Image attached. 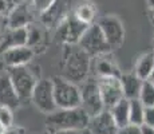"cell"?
Masks as SVG:
<instances>
[{"mask_svg": "<svg viewBox=\"0 0 154 134\" xmlns=\"http://www.w3.org/2000/svg\"><path fill=\"white\" fill-rule=\"evenodd\" d=\"M64 78L71 82H83L91 67V56L78 44H64L62 59Z\"/></svg>", "mask_w": 154, "mask_h": 134, "instance_id": "6da1fadb", "label": "cell"}, {"mask_svg": "<svg viewBox=\"0 0 154 134\" xmlns=\"http://www.w3.org/2000/svg\"><path fill=\"white\" fill-rule=\"evenodd\" d=\"M87 113L81 106L72 109H56L54 113L47 115L46 127L47 132H59V130L85 129L88 123Z\"/></svg>", "mask_w": 154, "mask_h": 134, "instance_id": "7a4b0ae2", "label": "cell"}, {"mask_svg": "<svg viewBox=\"0 0 154 134\" xmlns=\"http://www.w3.org/2000/svg\"><path fill=\"white\" fill-rule=\"evenodd\" d=\"M40 67L39 66H31V62L24 66H15V67H7L8 76L12 82L16 94L19 97L20 102L31 101L32 90L38 80L40 79Z\"/></svg>", "mask_w": 154, "mask_h": 134, "instance_id": "3957f363", "label": "cell"}, {"mask_svg": "<svg viewBox=\"0 0 154 134\" xmlns=\"http://www.w3.org/2000/svg\"><path fill=\"white\" fill-rule=\"evenodd\" d=\"M52 91L58 109H72L81 106V89L64 76H52Z\"/></svg>", "mask_w": 154, "mask_h": 134, "instance_id": "277c9868", "label": "cell"}, {"mask_svg": "<svg viewBox=\"0 0 154 134\" xmlns=\"http://www.w3.org/2000/svg\"><path fill=\"white\" fill-rule=\"evenodd\" d=\"M78 44L83 51H86L91 58L100 54L111 52L110 46L107 44L105 36H103L102 31H100L98 23H93L85 30V32L82 34L81 39L78 40Z\"/></svg>", "mask_w": 154, "mask_h": 134, "instance_id": "5b68a950", "label": "cell"}, {"mask_svg": "<svg viewBox=\"0 0 154 134\" xmlns=\"http://www.w3.org/2000/svg\"><path fill=\"white\" fill-rule=\"evenodd\" d=\"M90 24H85L70 11L55 28V36L64 44H76L82 34Z\"/></svg>", "mask_w": 154, "mask_h": 134, "instance_id": "8992f818", "label": "cell"}, {"mask_svg": "<svg viewBox=\"0 0 154 134\" xmlns=\"http://www.w3.org/2000/svg\"><path fill=\"white\" fill-rule=\"evenodd\" d=\"M31 101L34 102L35 107L43 114L48 115L54 113L58 107H56L55 99H54V91H52V82L50 79L40 78L38 83L35 85L34 90H32Z\"/></svg>", "mask_w": 154, "mask_h": 134, "instance_id": "52a82bcc", "label": "cell"}, {"mask_svg": "<svg viewBox=\"0 0 154 134\" xmlns=\"http://www.w3.org/2000/svg\"><path fill=\"white\" fill-rule=\"evenodd\" d=\"M98 26L105 36L107 44L111 50L118 48L125 40V27L123 23L117 15H105L102 19H99Z\"/></svg>", "mask_w": 154, "mask_h": 134, "instance_id": "ba28073f", "label": "cell"}, {"mask_svg": "<svg viewBox=\"0 0 154 134\" xmlns=\"http://www.w3.org/2000/svg\"><path fill=\"white\" fill-rule=\"evenodd\" d=\"M81 107L87 113L88 117H93L105 110L97 80L90 79L83 82L81 87Z\"/></svg>", "mask_w": 154, "mask_h": 134, "instance_id": "9c48e42d", "label": "cell"}, {"mask_svg": "<svg viewBox=\"0 0 154 134\" xmlns=\"http://www.w3.org/2000/svg\"><path fill=\"white\" fill-rule=\"evenodd\" d=\"M35 10L32 8L29 0H19L14 4L10 12L5 15L7 28H20L34 22Z\"/></svg>", "mask_w": 154, "mask_h": 134, "instance_id": "30bf717a", "label": "cell"}, {"mask_svg": "<svg viewBox=\"0 0 154 134\" xmlns=\"http://www.w3.org/2000/svg\"><path fill=\"white\" fill-rule=\"evenodd\" d=\"M97 82H98L99 93H100V97H102L105 109H110L119 99L125 98L123 97V91H122L119 78L106 76V78H99Z\"/></svg>", "mask_w": 154, "mask_h": 134, "instance_id": "8fae6325", "label": "cell"}, {"mask_svg": "<svg viewBox=\"0 0 154 134\" xmlns=\"http://www.w3.org/2000/svg\"><path fill=\"white\" fill-rule=\"evenodd\" d=\"M71 11V0H55L47 10L40 12V22L47 28H56L60 20Z\"/></svg>", "mask_w": 154, "mask_h": 134, "instance_id": "7c38bea8", "label": "cell"}, {"mask_svg": "<svg viewBox=\"0 0 154 134\" xmlns=\"http://www.w3.org/2000/svg\"><path fill=\"white\" fill-rule=\"evenodd\" d=\"M34 55H35V51L28 46L11 47V48H7L3 52H0V58H2L5 68L28 64L29 62H32Z\"/></svg>", "mask_w": 154, "mask_h": 134, "instance_id": "4fadbf2b", "label": "cell"}, {"mask_svg": "<svg viewBox=\"0 0 154 134\" xmlns=\"http://www.w3.org/2000/svg\"><path fill=\"white\" fill-rule=\"evenodd\" d=\"M87 129L91 134H117L118 126L107 109L88 118Z\"/></svg>", "mask_w": 154, "mask_h": 134, "instance_id": "5bb4252c", "label": "cell"}, {"mask_svg": "<svg viewBox=\"0 0 154 134\" xmlns=\"http://www.w3.org/2000/svg\"><path fill=\"white\" fill-rule=\"evenodd\" d=\"M22 102L16 94L12 82L8 76L7 71L0 73V106H8L11 109H17Z\"/></svg>", "mask_w": 154, "mask_h": 134, "instance_id": "9a60e30c", "label": "cell"}, {"mask_svg": "<svg viewBox=\"0 0 154 134\" xmlns=\"http://www.w3.org/2000/svg\"><path fill=\"white\" fill-rule=\"evenodd\" d=\"M95 62H94V70H95L97 75L99 78H106V76H115L119 78L121 76V70L118 67L115 59L110 55V52L100 54V55L94 56Z\"/></svg>", "mask_w": 154, "mask_h": 134, "instance_id": "2e32d148", "label": "cell"}, {"mask_svg": "<svg viewBox=\"0 0 154 134\" xmlns=\"http://www.w3.org/2000/svg\"><path fill=\"white\" fill-rule=\"evenodd\" d=\"M16 46H27V30L20 28H5L0 34V52Z\"/></svg>", "mask_w": 154, "mask_h": 134, "instance_id": "e0dca14e", "label": "cell"}, {"mask_svg": "<svg viewBox=\"0 0 154 134\" xmlns=\"http://www.w3.org/2000/svg\"><path fill=\"white\" fill-rule=\"evenodd\" d=\"M72 14L85 24H93L98 16V7L91 0H82L72 10Z\"/></svg>", "mask_w": 154, "mask_h": 134, "instance_id": "ac0fdd59", "label": "cell"}, {"mask_svg": "<svg viewBox=\"0 0 154 134\" xmlns=\"http://www.w3.org/2000/svg\"><path fill=\"white\" fill-rule=\"evenodd\" d=\"M119 82L122 86L123 97L127 99H133V98H138L142 85V79L138 78L134 73H126L121 74Z\"/></svg>", "mask_w": 154, "mask_h": 134, "instance_id": "d6986e66", "label": "cell"}, {"mask_svg": "<svg viewBox=\"0 0 154 134\" xmlns=\"http://www.w3.org/2000/svg\"><path fill=\"white\" fill-rule=\"evenodd\" d=\"M107 110L111 113L112 118H114L118 127L130 123L129 122V99H127V98L119 99L115 105H112L110 109H107Z\"/></svg>", "mask_w": 154, "mask_h": 134, "instance_id": "ffe728a7", "label": "cell"}, {"mask_svg": "<svg viewBox=\"0 0 154 134\" xmlns=\"http://www.w3.org/2000/svg\"><path fill=\"white\" fill-rule=\"evenodd\" d=\"M154 68V56L153 52H146L143 55H141L138 58L137 63H135V68H134V74L141 78L142 80L147 79L150 75V73Z\"/></svg>", "mask_w": 154, "mask_h": 134, "instance_id": "44dd1931", "label": "cell"}, {"mask_svg": "<svg viewBox=\"0 0 154 134\" xmlns=\"http://www.w3.org/2000/svg\"><path fill=\"white\" fill-rule=\"evenodd\" d=\"M143 111L145 106L138 98L129 99V122L135 125L143 123Z\"/></svg>", "mask_w": 154, "mask_h": 134, "instance_id": "7402d4cb", "label": "cell"}, {"mask_svg": "<svg viewBox=\"0 0 154 134\" xmlns=\"http://www.w3.org/2000/svg\"><path fill=\"white\" fill-rule=\"evenodd\" d=\"M26 30H27V46L34 50L35 47L39 46L43 42V38H44L43 30L42 27L35 24L34 22L26 26Z\"/></svg>", "mask_w": 154, "mask_h": 134, "instance_id": "603a6c76", "label": "cell"}, {"mask_svg": "<svg viewBox=\"0 0 154 134\" xmlns=\"http://www.w3.org/2000/svg\"><path fill=\"white\" fill-rule=\"evenodd\" d=\"M138 99L141 101L142 105H143L145 107L146 106H154V85L150 82V80H147V79L142 80Z\"/></svg>", "mask_w": 154, "mask_h": 134, "instance_id": "cb8c5ba5", "label": "cell"}, {"mask_svg": "<svg viewBox=\"0 0 154 134\" xmlns=\"http://www.w3.org/2000/svg\"><path fill=\"white\" fill-rule=\"evenodd\" d=\"M0 125L4 129L14 125V109L8 106H0Z\"/></svg>", "mask_w": 154, "mask_h": 134, "instance_id": "d4e9b609", "label": "cell"}, {"mask_svg": "<svg viewBox=\"0 0 154 134\" xmlns=\"http://www.w3.org/2000/svg\"><path fill=\"white\" fill-rule=\"evenodd\" d=\"M54 2L55 0H29L32 8H34L35 12H38V14H40V12H43L44 10H47Z\"/></svg>", "mask_w": 154, "mask_h": 134, "instance_id": "484cf974", "label": "cell"}, {"mask_svg": "<svg viewBox=\"0 0 154 134\" xmlns=\"http://www.w3.org/2000/svg\"><path fill=\"white\" fill-rule=\"evenodd\" d=\"M117 134H141V125L127 123L125 126L118 127Z\"/></svg>", "mask_w": 154, "mask_h": 134, "instance_id": "4316f807", "label": "cell"}, {"mask_svg": "<svg viewBox=\"0 0 154 134\" xmlns=\"http://www.w3.org/2000/svg\"><path fill=\"white\" fill-rule=\"evenodd\" d=\"M146 126L154 127V106H146L143 111V123Z\"/></svg>", "mask_w": 154, "mask_h": 134, "instance_id": "83f0119b", "label": "cell"}, {"mask_svg": "<svg viewBox=\"0 0 154 134\" xmlns=\"http://www.w3.org/2000/svg\"><path fill=\"white\" fill-rule=\"evenodd\" d=\"M15 0H0V14L2 15H7L10 12V10L14 7Z\"/></svg>", "mask_w": 154, "mask_h": 134, "instance_id": "f1b7e54d", "label": "cell"}, {"mask_svg": "<svg viewBox=\"0 0 154 134\" xmlns=\"http://www.w3.org/2000/svg\"><path fill=\"white\" fill-rule=\"evenodd\" d=\"M47 134H91L87 127L85 129H71V130H59V132H51Z\"/></svg>", "mask_w": 154, "mask_h": 134, "instance_id": "f546056e", "label": "cell"}, {"mask_svg": "<svg viewBox=\"0 0 154 134\" xmlns=\"http://www.w3.org/2000/svg\"><path fill=\"white\" fill-rule=\"evenodd\" d=\"M3 134H26V130L23 129V127H20V126H14L12 125V126L4 129Z\"/></svg>", "mask_w": 154, "mask_h": 134, "instance_id": "4dcf8cb0", "label": "cell"}, {"mask_svg": "<svg viewBox=\"0 0 154 134\" xmlns=\"http://www.w3.org/2000/svg\"><path fill=\"white\" fill-rule=\"evenodd\" d=\"M141 134H154V127L141 125Z\"/></svg>", "mask_w": 154, "mask_h": 134, "instance_id": "1f68e13d", "label": "cell"}, {"mask_svg": "<svg viewBox=\"0 0 154 134\" xmlns=\"http://www.w3.org/2000/svg\"><path fill=\"white\" fill-rule=\"evenodd\" d=\"M5 28H7V19H5V15L0 14V34H2Z\"/></svg>", "mask_w": 154, "mask_h": 134, "instance_id": "d6a6232c", "label": "cell"}, {"mask_svg": "<svg viewBox=\"0 0 154 134\" xmlns=\"http://www.w3.org/2000/svg\"><path fill=\"white\" fill-rule=\"evenodd\" d=\"M149 17L152 20V23L154 24V8H149Z\"/></svg>", "mask_w": 154, "mask_h": 134, "instance_id": "836d02e7", "label": "cell"}, {"mask_svg": "<svg viewBox=\"0 0 154 134\" xmlns=\"http://www.w3.org/2000/svg\"><path fill=\"white\" fill-rule=\"evenodd\" d=\"M147 80H150V82L154 85V68H153L152 73H150V75H149V78H147Z\"/></svg>", "mask_w": 154, "mask_h": 134, "instance_id": "e575fe53", "label": "cell"}, {"mask_svg": "<svg viewBox=\"0 0 154 134\" xmlns=\"http://www.w3.org/2000/svg\"><path fill=\"white\" fill-rule=\"evenodd\" d=\"M146 4L149 8H154V0H146Z\"/></svg>", "mask_w": 154, "mask_h": 134, "instance_id": "d590c367", "label": "cell"}, {"mask_svg": "<svg viewBox=\"0 0 154 134\" xmlns=\"http://www.w3.org/2000/svg\"><path fill=\"white\" fill-rule=\"evenodd\" d=\"M4 70H5V66H4V63H3L2 58H0V73H3Z\"/></svg>", "mask_w": 154, "mask_h": 134, "instance_id": "8d00e7d4", "label": "cell"}, {"mask_svg": "<svg viewBox=\"0 0 154 134\" xmlns=\"http://www.w3.org/2000/svg\"><path fill=\"white\" fill-rule=\"evenodd\" d=\"M3 132H4V127H3L2 125H0V134H3Z\"/></svg>", "mask_w": 154, "mask_h": 134, "instance_id": "74e56055", "label": "cell"}, {"mask_svg": "<svg viewBox=\"0 0 154 134\" xmlns=\"http://www.w3.org/2000/svg\"><path fill=\"white\" fill-rule=\"evenodd\" d=\"M153 46H154V39H153Z\"/></svg>", "mask_w": 154, "mask_h": 134, "instance_id": "f35d334b", "label": "cell"}, {"mask_svg": "<svg viewBox=\"0 0 154 134\" xmlns=\"http://www.w3.org/2000/svg\"><path fill=\"white\" fill-rule=\"evenodd\" d=\"M153 56H154V51H153Z\"/></svg>", "mask_w": 154, "mask_h": 134, "instance_id": "ab89813d", "label": "cell"}]
</instances>
